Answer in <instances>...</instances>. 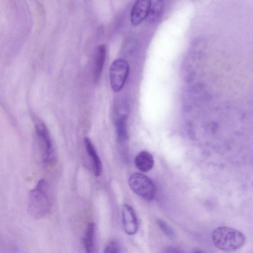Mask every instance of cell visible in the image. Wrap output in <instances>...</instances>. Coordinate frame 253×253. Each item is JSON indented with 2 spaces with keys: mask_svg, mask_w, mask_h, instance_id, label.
Here are the masks:
<instances>
[{
  "mask_svg": "<svg viewBox=\"0 0 253 253\" xmlns=\"http://www.w3.org/2000/svg\"><path fill=\"white\" fill-rule=\"evenodd\" d=\"M95 226L93 223L88 224L84 236V245L86 253H93Z\"/></svg>",
  "mask_w": 253,
  "mask_h": 253,
  "instance_id": "cell-12",
  "label": "cell"
},
{
  "mask_svg": "<svg viewBox=\"0 0 253 253\" xmlns=\"http://www.w3.org/2000/svg\"><path fill=\"white\" fill-rule=\"evenodd\" d=\"M106 47L104 45H99L96 50L94 65L93 78L95 82H97L101 76L106 58Z\"/></svg>",
  "mask_w": 253,
  "mask_h": 253,
  "instance_id": "cell-10",
  "label": "cell"
},
{
  "mask_svg": "<svg viewBox=\"0 0 253 253\" xmlns=\"http://www.w3.org/2000/svg\"><path fill=\"white\" fill-rule=\"evenodd\" d=\"M84 143L86 151L92 164L94 174L96 176H100L102 172V165L96 149L88 137H85L84 138Z\"/></svg>",
  "mask_w": 253,
  "mask_h": 253,
  "instance_id": "cell-8",
  "label": "cell"
},
{
  "mask_svg": "<svg viewBox=\"0 0 253 253\" xmlns=\"http://www.w3.org/2000/svg\"><path fill=\"white\" fill-rule=\"evenodd\" d=\"M164 6V2L161 0L150 1L149 13L146 18L149 23L154 22L161 15Z\"/></svg>",
  "mask_w": 253,
  "mask_h": 253,
  "instance_id": "cell-11",
  "label": "cell"
},
{
  "mask_svg": "<svg viewBox=\"0 0 253 253\" xmlns=\"http://www.w3.org/2000/svg\"><path fill=\"white\" fill-rule=\"evenodd\" d=\"M126 120L127 116L124 114L121 115L117 121V133L118 137L121 139H125L127 137L126 127Z\"/></svg>",
  "mask_w": 253,
  "mask_h": 253,
  "instance_id": "cell-13",
  "label": "cell"
},
{
  "mask_svg": "<svg viewBox=\"0 0 253 253\" xmlns=\"http://www.w3.org/2000/svg\"><path fill=\"white\" fill-rule=\"evenodd\" d=\"M35 130L42 150L43 163L49 164L53 161V147L50 135L44 123L40 120L35 121Z\"/></svg>",
  "mask_w": 253,
  "mask_h": 253,
  "instance_id": "cell-4",
  "label": "cell"
},
{
  "mask_svg": "<svg viewBox=\"0 0 253 253\" xmlns=\"http://www.w3.org/2000/svg\"><path fill=\"white\" fill-rule=\"evenodd\" d=\"M122 222L126 234H135L138 230V221L133 209L129 205L125 204L122 210Z\"/></svg>",
  "mask_w": 253,
  "mask_h": 253,
  "instance_id": "cell-6",
  "label": "cell"
},
{
  "mask_svg": "<svg viewBox=\"0 0 253 253\" xmlns=\"http://www.w3.org/2000/svg\"><path fill=\"white\" fill-rule=\"evenodd\" d=\"M129 67L128 62L122 58L113 61L109 69V77L112 90L118 92L124 86L128 77Z\"/></svg>",
  "mask_w": 253,
  "mask_h": 253,
  "instance_id": "cell-5",
  "label": "cell"
},
{
  "mask_svg": "<svg viewBox=\"0 0 253 253\" xmlns=\"http://www.w3.org/2000/svg\"><path fill=\"white\" fill-rule=\"evenodd\" d=\"M195 253H203L200 252H196Z\"/></svg>",
  "mask_w": 253,
  "mask_h": 253,
  "instance_id": "cell-17",
  "label": "cell"
},
{
  "mask_svg": "<svg viewBox=\"0 0 253 253\" xmlns=\"http://www.w3.org/2000/svg\"><path fill=\"white\" fill-rule=\"evenodd\" d=\"M131 190L138 196L146 201H151L155 197L156 187L152 180L141 173L132 174L128 179Z\"/></svg>",
  "mask_w": 253,
  "mask_h": 253,
  "instance_id": "cell-3",
  "label": "cell"
},
{
  "mask_svg": "<svg viewBox=\"0 0 253 253\" xmlns=\"http://www.w3.org/2000/svg\"><path fill=\"white\" fill-rule=\"evenodd\" d=\"M134 164L140 171L146 172L150 171L153 168L154 160L150 153L143 151L135 157Z\"/></svg>",
  "mask_w": 253,
  "mask_h": 253,
  "instance_id": "cell-9",
  "label": "cell"
},
{
  "mask_svg": "<svg viewBox=\"0 0 253 253\" xmlns=\"http://www.w3.org/2000/svg\"><path fill=\"white\" fill-rule=\"evenodd\" d=\"M136 46V42L133 38H128L125 42L123 48V52L125 54L131 53L134 50Z\"/></svg>",
  "mask_w": 253,
  "mask_h": 253,
  "instance_id": "cell-16",
  "label": "cell"
},
{
  "mask_svg": "<svg viewBox=\"0 0 253 253\" xmlns=\"http://www.w3.org/2000/svg\"><path fill=\"white\" fill-rule=\"evenodd\" d=\"M211 239L216 248L226 251L238 250L246 241L245 236L241 231L224 226L216 227L212 231Z\"/></svg>",
  "mask_w": 253,
  "mask_h": 253,
  "instance_id": "cell-2",
  "label": "cell"
},
{
  "mask_svg": "<svg viewBox=\"0 0 253 253\" xmlns=\"http://www.w3.org/2000/svg\"><path fill=\"white\" fill-rule=\"evenodd\" d=\"M157 223L160 228L168 237L172 238L174 237L175 234L172 229L164 221L161 219L157 220Z\"/></svg>",
  "mask_w": 253,
  "mask_h": 253,
  "instance_id": "cell-14",
  "label": "cell"
},
{
  "mask_svg": "<svg viewBox=\"0 0 253 253\" xmlns=\"http://www.w3.org/2000/svg\"><path fill=\"white\" fill-rule=\"evenodd\" d=\"M51 207L49 185L45 179H41L30 192L27 206L28 213L35 219H41L49 212Z\"/></svg>",
  "mask_w": 253,
  "mask_h": 253,
  "instance_id": "cell-1",
  "label": "cell"
},
{
  "mask_svg": "<svg viewBox=\"0 0 253 253\" xmlns=\"http://www.w3.org/2000/svg\"><path fill=\"white\" fill-rule=\"evenodd\" d=\"M150 6V0H139L135 2L130 14V21L132 25H138L147 18Z\"/></svg>",
  "mask_w": 253,
  "mask_h": 253,
  "instance_id": "cell-7",
  "label": "cell"
},
{
  "mask_svg": "<svg viewBox=\"0 0 253 253\" xmlns=\"http://www.w3.org/2000/svg\"><path fill=\"white\" fill-rule=\"evenodd\" d=\"M104 253H121L120 246L116 241H112L106 247Z\"/></svg>",
  "mask_w": 253,
  "mask_h": 253,
  "instance_id": "cell-15",
  "label": "cell"
}]
</instances>
